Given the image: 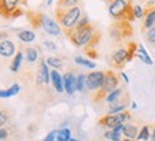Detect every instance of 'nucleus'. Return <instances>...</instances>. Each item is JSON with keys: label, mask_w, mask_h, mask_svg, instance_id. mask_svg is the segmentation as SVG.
<instances>
[{"label": "nucleus", "mask_w": 155, "mask_h": 141, "mask_svg": "<svg viewBox=\"0 0 155 141\" xmlns=\"http://www.w3.org/2000/svg\"><path fill=\"white\" fill-rule=\"evenodd\" d=\"M67 37L70 39V42L77 47H85L93 42L97 36L98 32L94 29V26L90 23L83 29H70V30H64Z\"/></svg>", "instance_id": "nucleus-1"}, {"label": "nucleus", "mask_w": 155, "mask_h": 141, "mask_svg": "<svg viewBox=\"0 0 155 141\" xmlns=\"http://www.w3.org/2000/svg\"><path fill=\"white\" fill-rule=\"evenodd\" d=\"M108 12L114 20H127L130 23L135 20L131 0H113L108 5Z\"/></svg>", "instance_id": "nucleus-2"}, {"label": "nucleus", "mask_w": 155, "mask_h": 141, "mask_svg": "<svg viewBox=\"0 0 155 141\" xmlns=\"http://www.w3.org/2000/svg\"><path fill=\"white\" fill-rule=\"evenodd\" d=\"M56 17L58 20V23L61 24V27L64 30H70L77 24V22L81 17V9L78 6L75 7H70V9H56Z\"/></svg>", "instance_id": "nucleus-3"}, {"label": "nucleus", "mask_w": 155, "mask_h": 141, "mask_svg": "<svg viewBox=\"0 0 155 141\" xmlns=\"http://www.w3.org/2000/svg\"><path fill=\"white\" fill-rule=\"evenodd\" d=\"M120 87V77L117 76V73L114 70H107L105 71V77H104V83L103 87L95 91L94 94V101L98 103L101 100L107 99V96L110 93H113L114 90H117Z\"/></svg>", "instance_id": "nucleus-4"}, {"label": "nucleus", "mask_w": 155, "mask_h": 141, "mask_svg": "<svg viewBox=\"0 0 155 141\" xmlns=\"http://www.w3.org/2000/svg\"><path fill=\"white\" fill-rule=\"evenodd\" d=\"M130 120H131V113L125 110V111L118 114H107V116H104V117L100 118L98 124L105 128L114 130L115 127L121 126V124H125V121H130Z\"/></svg>", "instance_id": "nucleus-5"}, {"label": "nucleus", "mask_w": 155, "mask_h": 141, "mask_svg": "<svg viewBox=\"0 0 155 141\" xmlns=\"http://www.w3.org/2000/svg\"><path fill=\"white\" fill-rule=\"evenodd\" d=\"M110 33L115 40H124L132 34V27L127 20H115V23L111 26Z\"/></svg>", "instance_id": "nucleus-6"}, {"label": "nucleus", "mask_w": 155, "mask_h": 141, "mask_svg": "<svg viewBox=\"0 0 155 141\" xmlns=\"http://www.w3.org/2000/svg\"><path fill=\"white\" fill-rule=\"evenodd\" d=\"M105 71H91L87 74V90L90 91H98L103 87Z\"/></svg>", "instance_id": "nucleus-7"}, {"label": "nucleus", "mask_w": 155, "mask_h": 141, "mask_svg": "<svg viewBox=\"0 0 155 141\" xmlns=\"http://www.w3.org/2000/svg\"><path fill=\"white\" fill-rule=\"evenodd\" d=\"M40 27L47 34H51V36H60L61 34L60 26L53 19H50L48 16H46V14H43V13H40Z\"/></svg>", "instance_id": "nucleus-8"}, {"label": "nucleus", "mask_w": 155, "mask_h": 141, "mask_svg": "<svg viewBox=\"0 0 155 141\" xmlns=\"http://www.w3.org/2000/svg\"><path fill=\"white\" fill-rule=\"evenodd\" d=\"M20 0H0V16L5 19H12L16 10H19Z\"/></svg>", "instance_id": "nucleus-9"}, {"label": "nucleus", "mask_w": 155, "mask_h": 141, "mask_svg": "<svg viewBox=\"0 0 155 141\" xmlns=\"http://www.w3.org/2000/svg\"><path fill=\"white\" fill-rule=\"evenodd\" d=\"M48 64L46 63V60H41L40 61V67H38V73L36 76V83L38 86L40 84H48V81L51 79V76H50V71H48Z\"/></svg>", "instance_id": "nucleus-10"}, {"label": "nucleus", "mask_w": 155, "mask_h": 141, "mask_svg": "<svg viewBox=\"0 0 155 141\" xmlns=\"http://www.w3.org/2000/svg\"><path fill=\"white\" fill-rule=\"evenodd\" d=\"M111 61H113V66L118 67V69H122L124 64L128 61L127 49H118L117 52H114L113 56H111Z\"/></svg>", "instance_id": "nucleus-11"}, {"label": "nucleus", "mask_w": 155, "mask_h": 141, "mask_svg": "<svg viewBox=\"0 0 155 141\" xmlns=\"http://www.w3.org/2000/svg\"><path fill=\"white\" fill-rule=\"evenodd\" d=\"M155 24V7H147L144 9V22H142V32L150 30Z\"/></svg>", "instance_id": "nucleus-12"}, {"label": "nucleus", "mask_w": 155, "mask_h": 141, "mask_svg": "<svg viewBox=\"0 0 155 141\" xmlns=\"http://www.w3.org/2000/svg\"><path fill=\"white\" fill-rule=\"evenodd\" d=\"M63 83H64V90L67 91V94L73 96L74 91L77 90L75 84H77V79L74 77L73 71H67L66 74L63 76Z\"/></svg>", "instance_id": "nucleus-13"}, {"label": "nucleus", "mask_w": 155, "mask_h": 141, "mask_svg": "<svg viewBox=\"0 0 155 141\" xmlns=\"http://www.w3.org/2000/svg\"><path fill=\"white\" fill-rule=\"evenodd\" d=\"M0 56L3 57H13L16 56V46L13 42L7 40H0Z\"/></svg>", "instance_id": "nucleus-14"}, {"label": "nucleus", "mask_w": 155, "mask_h": 141, "mask_svg": "<svg viewBox=\"0 0 155 141\" xmlns=\"http://www.w3.org/2000/svg\"><path fill=\"white\" fill-rule=\"evenodd\" d=\"M138 127H137L134 123H125L124 124V128H122V134L125 136V138H130V140H134L138 137Z\"/></svg>", "instance_id": "nucleus-15"}, {"label": "nucleus", "mask_w": 155, "mask_h": 141, "mask_svg": "<svg viewBox=\"0 0 155 141\" xmlns=\"http://www.w3.org/2000/svg\"><path fill=\"white\" fill-rule=\"evenodd\" d=\"M50 76H51V81H53V84H54L56 91L61 93V91L64 90V83H63V77H61V74L57 70H53V71H50Z\"/></svg>", "instance_id": "nucleus-16"}, {"label": "nucleus", "mask_w": 155, "mask_h": 141, "mask_svg": "<svg viewBox=\"0 0 155 141\" xmlns=\"http://www.w3.org/2000/svg\"><path fill=\"white\" fill-rule=\"evenodd\" d=\"M125 108H127V101H121V99L113 103L110 106V110H108V114H118V113H122V111H125Z\"/></svg>", "instance_id": "nucleus-17"}, {"label": "nucleus", "mask_w": 155, "mask_h": 141, "mask_svg": "<svg viewBox=\"0 0 155 141\" xmlns=\"http://www.w3.org/2000/svg\"><path fill=\"white\" fill-rule=\"evenodd\" d=\"M17 37L24 43H31V42H34L36 34H34V32H31V30H20L19 33H17Z\"/></svg>", "instance_id": "nucleus-18"}, {"label": "nucleus", "mask_w": 155, "mask_h": 141, "mask_svg": "<svg viewBox=\"0 0 155 141\" xmlns=\"http://www.w3.org/2000/svg\"><path fill=\"white\" fill-rule=\"evenodd\" d=\"M20 91V86L19 84H13L10 89L7 90H0V99H7V97H12L14 94H17Z\"/></svg>", "instance_id": "nucleus-19"}, {"label": "nucleus", "mask_w": 155, "mask_h": 141, "mask_svg": "<svg viewBox=\"0 0 155 141\" xmlns=\"http://www.w3.org/2000/svg\"><path fill=\"white\" fill-rule=\"evenodd\" d=\"M122 93H124V90L118 87L117 90H114L113 93H110V94H108V96H107V99H105V101H107V103H110V104L115 103V101H118L120 99H122V97H121V94H122Z\"/></svg>", "instance_id": "nucleus-20"}, {"label": "nucleus", "mask_w": 155, "mask_h": 141, "mask_svg": "<svg viewBox=\"0 0 155 141\" xmlns=\"http://www.w3.org/2000/svg\"><path fill=\"white\" fill-rule=\"evenodd\" d=\"M77 90L80 93H84L87 90V74H78L77 76V84H75Z\"/></svg>", "instance_id": "nucleus-21"}, {"label": "nucleus", "mask_w": 155, "mask_h": 141, "mask_svg": "<svg viewBox=\"0 0 155 141\" xmlns=\"http://www.w3.org/2000/svg\"><path fill=\"white\" fill-rule=\"evenodd\" d=\"M21 60H23V53L21 52H17L16 56L13 57V61L10 64V70L12 71H17L20 69V64H21Z\"/></svg>", "instance_id": "nucleus-22"}, {"label": "nucleus", "mask_w": 155, "mask_h": 141, "mask_svg": "<svg viewBox=\"0 0 155 141\" xmlns=\"http://www.w3.org/2000/svg\"><path fill=\"white\" fill-rule=\"evenodd\" d=\"M71 140V131L68 128L58 130L56 134V141H70Z\"/></svg>", "instance_id": "nucleus-23"}, {"label": "nucleus", "mask_w": 155, "mask_h": 141, "mask_svg": "<svg viewBox=\"0 0 155 141\" xmlns=\"http://www.w3.org/2000/svg\"><path fill=\"white\" fill-rule=\"evenodd\" d=\"M137 56L140 57L144 63H147V64H152V60L150 59V56H148V53L145 52V49H144V46L142 44H138V50H137Z\"/></svg>", "instance_id": "nucleus-24"}, {"label": "nucleus", "mask_w": 155, "mask_h": 141, "mask_svg": "<svg viewBox=\"0 0 155 141\" xmlns=\"http://www.w3.org/2000/svg\"><path fill=\"white\" fill-rule=\"evenodd\" d=\"M27 17H28V22H30V24H31L34 29L40 27V13L27 12Z\"/></svg>", "instance_id": "nucleus-25"}, {"label": "nucleus", "mask_w": 155, "mask_h": 141, "mask_svg": "<svg viewBox=\"0 0 155 141\" xmlns=\"http://www.w3.org/2000/svg\"><path fill=\"white\" fill-rule=\"evenodd\" d=\"M80 0H58L57 2V7L58 9H70V7H75L78 5Z\"/></svg>", "instance_id": "nucleus-26"}, {"label": "nucleus", "mask_w": 155, "mask_h": 141, "mask_svg": "<svg viewBox=\"0 0 155 141\" xmlns=\"http://www.w3.org/2000/svg\"><path fill=\"white\" fill-rule=\"evenodd\" d=\"M26 59H27L28 63H34V61L38 59L37 50L33 49V47H27V49H26Z\"/></svg>", "instance_id": "nucleus-27"}, {"label": "nucleus", "mask_w": 155, "mask_h": 141, "mask_svg": "<svg viewBox=\"0 0 155 141\" xmlns=\"http://www.w3.org/2000/svg\"><path fill=\"white\" fill-rule=\"evenodd\" d=\"M46 63H47L48 66L54 67V70H57V69H61V67H63V60H61V59H58V57H47V59H46Z\"/></svg>", "instance_id": "nucleus-28"}, {"label": "nucleus", "mask_w": 155, "mask_h": 141, "mask_svg": "<svg viewBox=\"0 0 155 141\" xmlns=\"http://www.w3.org/2000/svg\"><path fill=\"white\" fill-rule=\"evenodd\" d=\"M10 120V114L7 110H5V108H2L0 107V128H3L9 123Z\"/></svg>", "instance_id": "nucleus-29"}, {"label": "nucleus", "mask_w": 155, "mask_h": 141, "mask_svg": "<svg viewBox=\"0 0 155 141\" xmlns=\"http://www.w3.org/2000/svg\"><path fill=\"white\" fill-rule=\"evenodd\" d=\"M137 50H138V44L130 42L127 46V52H128V61H131L134 59V56L137 54Z\"/></svg>", "instance_id": "nucleus-30"}, {"label": "nucleus", "mask_w": 155, "mask_h": 141, "mask_svg": "<svg viewBox=\"0 0 155 141\" xmlns=\"http://www.w3.org/2000/svg\"><path fill=\"white\" fill-rule=\"evenodd\" d=\"M145 39H147V42H148V44H150V46L155 47V26H154V27H151L150 30H147Z\"/></svg>", "instance_id": "nucleus-31"}, {"label": "nucleus", "mask_w": 155, "mask_h": 141, "mask_svg": "<svg viewBox=\"0 0 155 141\" xmlns=\"http://www.w3.org/2000/svg\"><path fill=\"white\" fill-rule=\"evenodd\" d=\"M150 137H151V133H150V127L148 126H144V127L141 128V131L138 133V137H137V140H150Z\"/></svg>", "instance_id": "nucleus-32"}, {"label": "nucleus", "mask_w": 155, "mask_h": 141, "mask_svg": "<svg viewBox=\"0 0 155 141\" xmlns=\"http://www.w3.org/2000/svg\"><path fill=\"white\" fill-rule=\"evenodd\" d=\"M75 63H77V64H81V66L88 67V69H94V67H95V64L91 60H87V59H84V57H80V56L75 57Z\"/></svg>", "instance_id": "nucleus-33"}, {"label": "nucleus", "mask_w": 155, "mask_h": 141, "mask_svg": "<svg viewBox=\"0 0 155 141\" xmlns=\"http://www.w3.org/2000/svg\"><path fill=\"white\" fill-rule=\"evenodd\" d=\"M134 16L135 19H144V7L141 6H134Z\"/></svg>", "instance_id": "nucleus-34"}, {"label": "nucleus", "mask_w": 155, "mask_h": 141, "mask_svg": "<svg viewBox=\"0 0 155 141\" xmlns=\"http://www.w3.org/2000/svg\"><path fill=\"white\" fill-rule=\"evenodd\" d=\"M9 134H10V131L7 130V128H0V141H5L7 137H9Z\"/></svg>", "instance_id": "nucleus-35"}, {"label": "nucleus", "mask_w": 155, "mask_h": 141, "mask_svg": "<svg viewBox=\"0 0 155 141\" xmlns=\"http://www.w3.org/2000/svg\"><path fill=\"white\" fill-rule=\"evenodd\" d=\"M56 134H57V131H51L43 141H54V138H56Z\"/></svg>", "instance_id": "nucleus-36"}, {"label": "nucleus", "mask_w": 155, "mask_h": 141, "mask_svg": "<svg viewBox=\"0 0 155 141\" xmlns=\"http://www.w3.org/2000/svg\"><path fill=\"white\" fill-rule=\"evenodd\" d=\"M44 44H46V46H47L48 49H51V50H56V44H54V43H51V42H46Z\"/></svg>", "instance_id": "nucleus-37"}, {"label": "nucleus", "mask_w": 155, "mask_h": 141, "mask_svg": "<svg viewBox=\"0 0 155 141\" xmlns=\"http://www.w3.org/2000/svg\"><path fill=\"white\" fill-rule=\"evenodd\" d=\"M151 140L155 141V126L152 127V133H151Z\"/></svg>", "instance_id": "nucleus-38"}, {"label": "nucleus", "mask_w": 155, "mask_h": 141, "mask_svg": "<svg viewBox=\"0 0 155 141\" xmlns=\"http://www.w3.org/2000/svg\"><path fill=\"white\" fill-rule=\"evenodd\" d=\"M0 39H3V40H7V33H0Z\"/></svg>", "instance_id": "nucleus-39"}, {"label": "nucleus", "mask_w": 155, "mask_h": 141, "mask_svg": "<svg viewBox=\"0 0 155 141\" xmlns=\"http://www.w3.org/2000/svg\"><path fill=\"white\" fill-rule=\"evenodd\" d=\"M121 141H132V140H130V138H125V140H121Z\"/></svg>", "instance_id": "nucleus-40"}, {"label": "nucleus", "mask_w": 155, "mask_h": 141, "mask_svg": "<svg viewBox=\"0 0 155 141\" xmlns=\"http://www.w3.org/2000/svg\"><path fill=\"white\" fill-rule=\"evenodd\" d=\"M53 0H47V5H50V3H51Z\"/></svg>", "instance_id": "nucleus-41"}, {"label": "nucleus", "mask_w": 155, "mask_h": 141, "mask_svg": "<svg viewBox=\"0 0 155 141\" xmlns=\"http://www.w3.org/2000/svg\"><path fill=\"white\" fill-rule=\"evenodd\" d=\"M111 2H113V0H107V3H108V5H110V3H111Z\"/></svg>", "instance_id": "nucleus-42"}, {"label": "nucleus", "mask_w": 155, "mask_h": 141, "mask_svg": "<svg viewBox=\"0 0 155 141\" xmlns=\"http://www.w3.org/2000/svg\"><path fill=\"white\" fill-rule=\"evenodd\" d=\"M70 141H78V140H74V138H71V140Z\"/></svg>", "instance_id": "nucleus-43"}]
</instances>
